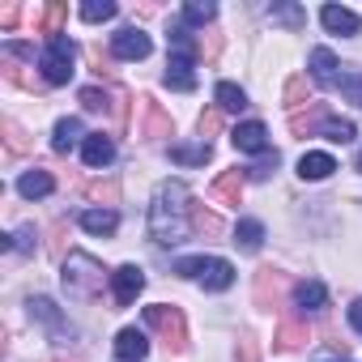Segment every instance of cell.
<instances>
[{
    "label": "cell",
    "instance_id": "1",
    "mask_svg": "<svg viewBox=\"0 0 362 362\" xmlns=\"http://www.w3.org/2000/svg\"><path fill=\"white\" fill-rule=\"evenodd\" d=\"M149 235L153 243L170 247V243H184L192 235V205H188V188L179 179H166V184L153 192L149 205Z\"/></svg>",
    "mask_w": 362,
    "mask_h": 362
},
{
    "label": "cell",
    "instance_id": "2",
    "mask_svg": "<svg viewBox=\"0 0 362 362\" xmlns=\"http://www.w3.org/2000/svg\"><path fill=\"white\" fill-rule=\"evenodd\" d=\"M175 273L179 277H201V286L214 290V294H222V290L235 286V264L218 260V256H184V260L175 264Z\"/></svg>",
    "mask_w": 362,
    "mask_h": 362
},
{
    "label": "cell",
    "instance_id": "3",
    "mask_svg": "<svg viewBox=\"0 0 362 362\" xmlns=\"http://www.w3.org/2000/svg\"><path fill=\"white\" fill-rule=\"evenodd\" d=\"M73 60H77V43L69 35H56L43 43V56H39V73L47 86H69L73 77Z\"/></svg>",
    "mask_w": 362,
    "mask_h": 362
},
{
    "label": "cell",
    "instance_id": "4",
    "mask_svg": "<svg viewBox=\"0 0 362 362\" xmlns=\"http://www.w3.org/2000/svg\"><path fill=\"white\" fill-rule=\"evenodd\" d=\"M64 290L73 298H94L103 290V264L94 256H86V252H73L64 260Z\"/></svg>",
    "mask_w": 362,
    "mask_h": 362
},
{
    "label": "cell",
    "instance_id": "5",
    "mask_svg": "<svg viewBox=\"0 0 362 362\" xmlns=\"http://www.w3.org/2000/svg\"><path fill=\"white\" fill-rule=\"evenodd\" d=\"M145 324L166 341V349H188V324H184V311L179 307H166V303H158V307H145Z\"/></svg>",
    "mask_w": 362,
    "mask_h": 362
},
{
    "label": "cell",
    "instance_id": "6",
    "mask_svg": "<svg viewBox=\"0 0 362 362\" xmlns=\"http://www.w3.org/2000/svg\"><path fill=\"white\" fill-rule=\"evenodd\" d=\"M311 341V328H307V320H298L294 311H281V324H277V337H273V345L281 349V354H294V349H303Z\"/></svg>",
    "mask_w": 362,
    "mask_h": 362
},
{
    "label": "cell",
    "instance_id": "7",
    "mask_svg": "<svg viewBox=\"0 0 362 362\" xmlns=\"http://www.w3.org/2000/svg\"><path fill=\"white\" fill-rule=\"evenodd\" d=\"M136 103H141V136H145V141H162V136L175 132L170 115H166L153 98H136Z\"/></svg>",
    "mask_w": 362,
    "mask_h": 362
},
{
    "label": "cell",
    "instance_id": "8",
    "mask_svg": "<svg viewBox=\"0 0 362 362\" xmlns=\"http://www.w3.org/2000/svg\"><path fill=\"white\" fill-rule=\"evenodd\" d=\"M230 145H235L239 153H269V128H264L260 119H247V124H239V128L230 132Z\"/></svg>",
    "mask_w": 362,
    "mask_h": 362
},
{
    "label": "cell",
    "instance_id": "9",
    "mask_svg": "<svg viewBox=\"0 0 362 362\" xmlns=\"http://www.w3.org/2000/svg\"><path fill=\"white\" fill-rule=\"evenodd\" d=\"M197 56H179V52H170V60H166V86L170 90H179V94H188V90H197Z\"/></svg>",
    "mask_w": 362,
    "mask_h": 362
},
{
    "label": "cell",
    "instance_id": "10",
    "mask_svg": "<svg viewBox=\"0 0 362 362\" xmlns=\"http://www.w3.org/2000/svg\"><path fill=\"white\" fill-rule=\"evenodd\" d=\"M111 52H115L119 60H145V56H149V35L136 30V26H124V30L111 39Z\"/></svg>",
    "mask_w": 362,
    "mask_h": 362
},
{
    "label": "cell",
    "instance_id": "11",
    "mask_svg": "<svg viewBox=\"0 0 362 362\" xmlns=\"http://www.w3.org/2000/svg\"><path fill=\"white\" fill-rule=\"evenodd\" d=\"M111 286H115V303L128 307V303H136V294L145 290V273H141L136 264H124V269L111 273Z\"/></svg>",
    "mask_w": 362,
    "mask_h": 362
},
{
    "label": "cell",
    "instance_id": "12",
    "mask_svg": "<svg viewBox=\"0 0 362 362\" xmlns=\"http://www.w3.org/2000/svg\"><path fill=\"white\" fill-rule=\"evenodd\" d=\"M281 290H286V273H277V269L256 273V303L260 307H281Z\"/></svg>",
    "mask_w": 362,
    "mask_h": 362
},
{
    "label": "cell",
    "instance_id": "13",
    "mask_svg": "<svg viewBox=\"0 0 362 362\" xmlns=\"http://www.w3.org/2000/svg\"><path fill=\"white\" fill-rule=\"evenodd\" d=\"M243 184H247V175L243 170H222L218 179H214V201H222V205H239L243 201Z\"/></svg>",
    "mask_w": 362,
    "mask_h": 362
},
{
    "label": "cell",
    "instance_id": "14",
    "mask_svg": "<svg viewBox=\"0 0 362 362\" xmlns=\"http://www.w3.org/2000/svg\"><path fill=\"white\" fill-rule=\"evenodd\" d=\"M320 22H324L332 35H358V30H362L358 13H354V9H341V5H324V9H320Z\"/></svg>",
    "mask_w": 362,
    "mask_h": 362
},
{
    "label": "cell",
    "instance_id": "15",
    "mask_svg": "<svg viewBox=\"0 0 362 362\" xmlns=\"http://www.w3.org/2000/svg\"><path fill=\"white\" fill-rule=\"evenodd\" d=\"M30 22H35V35H47V39H56V35H60V26L69 22V5H60V0H56V5H43V9H39Z\"/></svg>",
    "mask_w": 362,
    "mask_h": 362
},
{
    "label": "cell",
    "instance_id": "16",
    "mask_svg": "<svg viewBox=\"0 0 362 362\" xmlns=\"http://www.w3.org/2000/svg\"><path fill=\"white\" fill-rule=\"evenodd\" d=\"M81 158H86V166H107V162L115 158V145H111V136H103V132H90V136L81 141Z\"/></svg>",
    "mask_w": 362,
    "mask_h": 362
},
{
    "label": "cell",
    "instance_id": "17",
    "mask_svg": "<svg viewBox=\"0 0 362 362\" xmlns=\"http://www.w3.org/2000/svg\"><path fill=\"white\" fill-rule=\"evenodd\" d=\"M115 354H119V362H141V358L149 354V341H145V332H136V328H124V332L115 337Z\"/></svg>",
    "mask_w": 362,
    "mask_h": 362
},
{
    "label": "cell",
    "instance_id": "18",
    "mask_svg": "<svg viewBox=\"0 0 362 362\" xmlns=\"http://www.w3.org/2000/svg\"><path fill=\"white\" fill-rule=\"evenodd\" d=\"M324 124H328L324 103H311L307 115H290V132H294V136H315V132H324Z\"/></svg>",
    "mask_w": 362,
    "mask_h": 362
},
{
    "label": "cell",
    "instance_id": "19",
    "mask_svg": "<svg viewBox=\"0 0 362 362\" xmlns=\"http://www.w3.org/2000/svg\"><path fill=\"white\" fill-rule=\"evenodd\" d=\"M56 188V179L47 175V170H26L22 179H18V192L26 197V201H39V197H47Z\"/></svg>",
    "mask_w": 362,
    "mask_h": 362
},
{
    "label": "cell",
    "instance_id": "20",
    "mask_svg": "<svg viewBox=\"0 0 362 362\" xmlns=\"http://www.w3.org/2000/svg\"><path fill=\"white\" fill-rule=\"evenodd\" d=\"M311 77L320 81V86H337L341 77H337V56L328 52V47H315L311 52Z\"/></svg>",
    "mask_w": 362,
    "mask_h": 362
},
{
    "label": "cell",
    "instance_id": "21",
    "mask_svg": "<svg viewBox=\"0 0 362 362\" xmlns=\"http://www.w3.org/2000/svg\"><path fill=\"white\" fill-rule=\"evenodd\" d=\"M77 141H81V119H77V115H64V119L56 124V132H52V149H56V153H69Z\"/></svg>",
    "mask_w": 362,
    "mask_h": 362
},
{
    "label": "cell",
    "instance_id": "22",
    "mask_svg": "<svg viewBox=\"0 0 362 362\" xmlns=\"http://www.w3.org/2000/svg\"><path fill=\"white\" fill-rule=\"evenodd\" d=\"M332 170H337L332 153H303V158H298V175H303V179H328Z\"/></svg>",
    "mask_w": 362,
    "mask_h": 362
},
{
    "label": "cell",
    "instance_id": "23",
    "mask_svg": "<svg viewBox=\"0 0 362 362\" xmlns=\"http://www.w3.org/2000/svg\"><path fill=\"white\" fill-rule=\"evenodd\" d=\"M81 226H86L90 235H115L119 218H115V209H86V214H81Z\"/></svg>",
    "mask_w": 362,
    "mask_h": 362
},
{
    "label": "cell",
    "instance_id": "24",
    "mask_svg": "<svg viewBox=\"0 0 362 362\" xmlns=\"http://www.w3.org/2000/svg\"><path fill=\"white\" fill-rule=\"evenodd\" d=\"M294 303L307 307V311H320V307H328V290L320 281H298L294 286Z\"/></svg>",
    "mask_w": 362,
    "mask_h": 362
},
{
    "label": "cell",
    "instance_id": "25",
    "mask_svg": "<svg viewBox=\"0 0 362 362\" xmlns=\"http://www.w3.org/2000/svg\"><path fill=\"white\" fill-rule=\"evenodd\" d=\"M235 243H239L243 252H260V243H264V226H260L256 218H243V222L235 226Z\"/></svg>",
    "mask_w": 362,
    "mask_h": 362
},
{
    "label": "cell",
    "instance_id": "26",
    "mask_svg": "<svg viewBox=\"0 0 362 362\" xmlns=\"http://www.w3.org/2000/svg\"><path fill=\"white\" fill-rule=\"evenodd\" d=\"M209 141H201V145H170V158L175 162H184V166H205L209 162Z\"/></svg>",
    "mask_w": 362,
    "mask_h": 362
},
{
    "label": "cell",
    "instance_id": "27",
    "mask_svg": "<svg viewBox=\"0 0 362 362\" xmlns=\"http://www.w3.org/2000/svg\"><path fill=\"white\" fill-rule=\"evenodd\" d=\"M192 230H197V235H209V239H218L226 226H222V218H218V214H209L205 205H192Z\"/></svg>",
    "mask_w": 362,
    "mask_h": 362
},
{
    "label": "cell",
    "instance_id": "28",
    "mask_svg": "<svg viewBox=\"0 0 362 362\" xmlns=\"http://www.w3.org/2000/svg\"><path fill=\"white\" fill-rule=\"evenodd\" d=\"M218 18V5L214 0H188L184 5V22L188 26H205V22H214Z\"/></svg>",
    "mask_w": 362,
    "mask_h": 362
},
{
    "label": "cell",
    "instance_id": "29",
    "mask_svg": "<svg viewBox=\"0 0 362 362\" xmlns=\"http://www.w3.org/2000/svg\"><path fill=\"white\" fill-rule=\"evenodd\" d=\"M30 315H35V320H43V324H47V328H56V332H69V324L60 320V311H56V303H52V298H35V303H30Z\"/></svg>",
    "mask_w": 362,
    "mask_h": 362
},
{
    "label": "cell",
    "instance_id": "30",
    "mask_svg": "<svg viewBox=\"0 0 362 362\" xmlns=\"http://www.w3.org/2000/svg\"><path fill=\"white\" fill-rule=\"evenodd\" d=\"M0 128H5V149H9V158H22V153H30V136H26V132H22L13 119H5Z\"/></svg>",
    "mask_w": 362,
    "mask_h": 362
},
{
    "label": "cell",
    "instance_id": "31",
    "mask_svg": "<svg viewBox=\"0 0 362 362\" xmlns=\"http://www.w3.org/2000/svg\"><path fill=\"white\" fill-rule=\"evenodd\" d=\"M214 98H218V107H222V111H243V107H247V94H243L239 86H230V81H222Z\"/></svg>",
    "mask_w": 362,
    "mask_h": 362
},
{
    "label": "cell",
    "instance_id": "32",
    "mask_svg": "<svg viewBox=\"0 0 362 362\" xmlns=\"http://www.w3.org/2000/svg\"><path fill=\"white\" fill-rule=\"evenodd\" d=\"M86 197L98 201V205H115L119 201V184L115 179H98V184H86Z\"/></svg>",
    "mask_w": 362,
    "mask_h": 362
},
{
    "label": "cell",
    "instance_id": "33",
    "mask_svg": "<svg viewBox=\"0 0 362 362\" xmlns=\"http://www.w3.org/2000/svg\"><path fill=\"white\" fill-rule=\"evenodd\" d=\"M119 9L111 5V0H86V5H81V18L86 22H111Z\"/></svg>",
    "mask_w": 362,
    "mask_h": 362
},
{
    "label": "cell",
    "instance_id": "34",
    "mask_svg": "<svg viewBox=\"0 0 362 362\" xmlns=\"http://www.w3.org/2000/svg\"><path fill=\"white\" fill-rule=\"evenodd\" d=\"M111 103H115V94H107V90H98V86H86V90H81V107H86V111H111Z\"/></svg>",
    "mask_w": 362,
    "mask_h": 362
},
{
    "label": "cell",
    "instance_id": "35",
    "mask_svg": "<svg viewBox=\"0 0 362 362\" xmlns=\"http://www.w3.org/2000/svg\"><path fill=\"white\" fill-rule=\"evenodd\" d=\"M307 103H311L307 77H290V81H286V107H307Z\"/></svg>",
    "mask_w": 362,
    "mask_h": 362
},
{
    "label": "cell",
    "instance_id": "36",
    "mask_svg": "<svg viewBox=\"0 0 362 362\" xmlns=\"http://www.w3.org/2000/svg\"><path fill=\"white\" fill-rule=\"evenodd\" d=\"M324 136H328L332 145L354 141V119H328V124H324Z\"/></svg>",
    "mask_w": 362,
    "mask_h": 362
},
{
    "label": "cell",
    "instance_id": "37",
    "mask_svg": "<svg viewBox=\"0 0 362 362\" xmlns=\"http://www.w3.org/2000/svg\"><path fill=\"white\" fill-rule=\"evenodd\" d=\"M218 56H222V35H218V30H205V35H201V60L214 64Z\"/></svg>",
    "mask_w": 362,
    "mask_h": 362
},
{
    "label": "cell",
    "instance_id": "38",
    "mask_svg": "<svg viewBox=\"0 0 362 362\" xmlns=\"http://www.w3.org/2000/svg\"><path fill=\"white\" fill-rule=\"evenodd\" d=\"M273 22H286V26H303V9L298 5H273Z\"/></svg>",
    "mask_w": 362,
    "mask_h": 362
},
{
    "label": "cell",
    "instance_id": "39",
    "mask_svg": "<svg viewBox=\"0 0 362 362\" xmlns=\"http://www.w3.org/2000/svg\"><path fill=\"white\" fill-rule=\"evenodd\" d=\"M201 132H205V136H218V132H222V107L201 111Z\"/></svg>",
    "mask_w": 362,
    "mask_h": 362
},
{
    "label": "cell",
    "instance_id": "40",
    "mask_svg": "<svg viewBox=\"0 0 362 362\" xmlns=\"http://www.w3.org/2000/svg\"><path fill=\"white\" fill-rule=\"evenodd\" d=\"M5 247H9V252H30V247H35V226H26V230L9 235V239H5Z\"/></svg>",
    "mask_w": 362,
    "mask_h": 362
},
{
    "label": "cell",
    "instance_id": "41",
    "mask_svg": "<svg viewBox=\"0 0 362 362\" xmlns=\"http://www.w3.org/2000/svg\"><path fill=\"white\" fill-rule=\"evenodd\" d=\"M273 170H277V153H260V162H256V166H247V175H252V179H269Z\"/></svg>",
    "mask_w": 362,
    "mask_h": 362
},
{
    "label": "cell",
    "instance_id": "42",
    "mask_svg": "<svg viewBox=\"0 0 362 362\" xmlns=\"http://www.w3.org/2000/svg\"><path fill=\"white\" fill-rule=\"evenodd\" d=\"M47 252H52L56 260H64V222L52 226V243H47Z\"/></svg>",
    "mask_w": 362,
    "mask_h": 362
},
{
    "label": "cell",
    "instance_id": "43",
    "mask_svg": "<svg viewBox=\"0 0 362 362\" xmlns=\"http://www.w3.org/2000/svg\"><path fill=\"white\" fill-rule=\"evenodd\" d=\"M345 94H354V98H362V73H345L341 81H337Z\"/></svg>",
    "mask_w": 362,
    "mask_h": 362
},
{
    "label": "cell",
    "instance_id": "44",
    "mask_svg": "<svg viewBox=\"0 0 362 362\" xmlns=\"http://www.w3.org/2000/svg\"><path fill=\"white\" fill-rule=\"evenodd\" d=\"M18 18H22V9H18V5H5V9H0V30L9 35V30L18 26Z\"/></svg>",
    "mask_w": 362,
    "mask_h": 362
},
{
    "label": "cell",
    "instance_id": "45",
    "mask_svg": "<svg viewBox=\"0 0 362 362\" xmlns=\"http://www.w3.org/2000/svg\"><path fill=\"white\" fill-rule=\"evenodd\" d=\"M349 324L362 332V298H354V303H349Z\"/></svg>",
    "mask_w": 362,
    "mask_h": 362
},
{
    "label": "cell",
    "instance_id": "46",
    "mask_svg": "<svg viewBox=\"0 0 362 362\" xmlns=\"http://www.w3.org/2000/svg\"><path fill=\"white\" fill-rule=\"evenodd\" d=\"M239 358H243V362H256V341H252V337L243 341V349H239Z\"/></svg>",
    "mask_w": 362,
    "mask_h": 362
},
{
    "label": "cell",
    "instance_id": "47",
    "mask_svg": "<svg viewBox=\"0 0 362 362\" xmlns=\"http://www.w3.org/2000/svg\"><path fill=\"white\" fill-rule=\"evenodd\" d=\"M315 362H349V358H328V354H320Z\"/></svg>",
    "mask_w": 362,
    "mask_h": 362
},
{
    "label": "cell",
    "instance_id": "48",
    "mask_svg": "<svg viewBox=\"0 0 362 362\" xmlns=\"http://www.w3.org/2000/svg\"><path fill=\"white\" fill-rule=\"evenodd\" d=\"M354 166H358V170H362V149H358V162H354Z\"/></svg>",
    "mask_w": 362,
    "mask_h": 362
}]
</instances>
